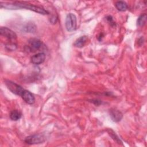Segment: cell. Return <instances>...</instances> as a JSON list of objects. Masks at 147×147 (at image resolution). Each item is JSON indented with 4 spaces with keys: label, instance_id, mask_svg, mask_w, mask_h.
<instances>
[{
    "label": "cell",
    "instance_id": "obj_4",
    "mask_svg": "<svg viewBox=\"0 0 147 147\" xmlns=\"http://www.w3.org/2000/svg\"><path fill=\"white\" fill-rule=\"evenodd\" d=\"M5 84L11 92L17 95L21 96L23 91L25 90L20 85L10 80H6Z\"/></svg>",
    "mask_w": 147,
    "mask_h": 147
},
{
    "label": "cell",
    "instance_id": "obj_16",
    "mask_svg": "<svg viewBox=\"0 0 147 147\" xmlns=\"http://www.w3.org/2000/svg\"><path fill=\"white\" fill-rule=\"evenodd\" d=\"M5 47L8 51H14L15 49H16L17 45L13 42H10V43L6 44Z\"/></svg>",
    "mask_w": 147,
    "mask_h": 147
},
{
    "label": "cell",
    "instance_id": "obj_1",
    "mask_svg": "<svg viewBox=\"0 0 147 147\" xmlns=\"http://www.w3.org/2000/svg\"><path fill=\"white\" fill-rule=\"evenodd\" d=\"M13 9H26L30 10L34 12L41 14H48L49 12L45 10L44 9L33 5L32 4L25 2H14L12 3Z\"/></svg>",
    "mask_w": 147,
    "mask_h": 147
},
{
    "label": "cell",
    "instance_id": "obj_8",
    "mask_svg": "<svg viewBox=\"0 0 147 147\" xmlns=\"http://www.w3.org/2000/svg\"><path fill=\"white\" fill-rule=\"evenodd\" d=\"M110 116L111 120L115 122H119L122 117L123 115L121 111L116 109H111L110 111Z\"/></svg>",
    "mask_w": 147,
    "mask_h": 147
},
{
    "label": "cell",
    "instance_id": "obj_9",
    "mask_svg": "<svg viewBox=\"0 0 147 147\" xmlns=\"http://www.w3.org/2000/svg\"><path fill=\"white\" fill-rule=\"evenodd\" d=\"M30 44V49L33 50H37L40 48L42 45L41 41L37 38H32L29 40Z\"/></svg>",
    "mask_w": 147,
    "mask_h": 147
},
{
    "label": "cell",
    "instance_id": "obj_6",
    "mask_svg": "<svg viewBox=\"0 0 147 147\" xmlns=\"http://www.w3.org/2000/svg\"><path fill=\"white\" fill-rule=\"evenodd\" d=\"M23 100L29 105H32L34 103L35 98L34 95L29 91L24 90L21 95Z\"/></svg>",
    "mask_w": 147,
    "mask_h": 147
},
{
    "label": "cell",
    "instance_id": "obj_11",
    "mask_svg": "<svg viewBox=\"0 0 147 147\" xmlns=\"http://www.w3.org/2000/svg\"><path fill=\"white\" fill-rule=\"evenodd\" d=\"M21 113L17 110H12L10 114V118L13 121H17L20 119L21 118Z\"/></svg>",
    "mask_w": 147,
    "mask_h": 147
},
{
    "label": "cell",
    "instance_id": "obj_2",
    "mask_svg": "<svg viewBox=\"0 0 147 147\" xmlns=\"http://www.w3.org/2000/svg\"><path fill=\"white\" fill-rule=\"evenodd\" d=\"M65 25L67 31L72 32L75 30L76 28V17L75 15L72 13L68 14L65 18Z\"/></svg>",
    "mask_w": 147,
    "mask_h": 147
},
{
    "label": "cell",
    "instance_id": "obj_15",
    "mask_svg": "<svg viewBox=\"0 0 147 147\" xmlns=\"http://www.w3.org/2000/svg\"><path fill=\"white\" fill-rule=\"evenodd\" d=\"M109 134L111 136V137H112V138L115 141L117 142L118 144H121L122 142L121 141L119 140V138L118 137V136L115 134V133L111 130H110V132H109Z\"/></svg>",
    "mask_w": 147,
    "mask_h": 147
},
{
    "label": "cell",
    "instance_id": "obj_12",
    "mask_svg": "<svg viewBox=\"0 0 147 147\" xmlns=\"http://www.w3.org/2000/svg\"><path fill=\"white\" fill-rule=\"evenodd\" d=\"M115 6L116 8L120 11H126L127 9V5L126 2L123 1H118L115 3Z\"/></svg>",
    "mask_w": 147,
    "mask_h": 147
},
{
    "label": "cell",
    "instance_id": "obj_5",
    "mask_svg": "<svg viewBox=\"0 0 147 147\" xmlns=\"http://www.w3.org/2000/svg\"><path fill=\"white\" fill-rule=\"evenodd\" d=\"M0 34L10 41H13L17 38L16 33L6 27H1L0 28Z\"/></svg>",
    "mask_w": 147,
    "mask_h": 147
},
{
    "label": "cell",
    "instance_id": "obj_10",
    "mask_svg": "<svg viewBox=\"0 0 147 147\" xmlns=\"http://www.w3.org/2000/svg\"><path fill=\"white\" fill-rule=\"evenodd\" d=\"M88 38L86 36H83L78 38L74 42V45L78 48H82L86 43Z\"/></svg>",
    "mask_w": 147,
    "mask_h": 147
},
{
    "label": "cell",
    "instance_id": "obj_3",
    "mask_svg": "<svg viewBox=\"0 0 147 147\" xmlns=\"http://www.w3.org/2000/svg\"><path fill=\"white\" fill-rule=\"evenodd\" d=\"M45 137L42 134H37L26 137L25 138L24 141L28 144L33 145L42 143L43 142L45 141Z\"/></svg>",
    "mask_w": 147,
    "mask_h": 147
},
{
    "label": "cell",
    "instance_id": "obj_14",
    "mask_svg": "<svg viewBox=\"0 0 147 147\" xmlns=\"http://www.w3.org/2000/svg\"><path fill=\"white\" fill-rule=\"evenodd\" d=\"M36 27L33 24H28L24 27V30L28 33H33L36 31Z\"/></svg>",
    "mask_w": 147,
    "mask_h": 147
},
{
    "label": "cell",
    "instance_id": "obj_13",
    "mask_svg": "<svg viewBox=\"0 0 147 147\" xmlns=\"http://www.w3.org/2000/svg\"><path fill=\"white\" fill-rule=\"evenodd\" d=\"M146 18H147V16H146V14H141V16H140L137 21V25L139 26H143L145 24V23L146 22Z\"/></svg>",
    "mask_w": 147,
    "mask_h": 147
},
{
    "label": "cell",
    "instance_id": "obj_7",
    "mask_svg": "<svg viewBox=\"0 0 147 147\" xmlns=\"http://www.w3.org/2000/svg\"><path fill=\"white\" fill-rule=\"evenodd\" d=\"M45 60V55L43 52L38 53L31 57V61L34 64L38 65L42 64Z\"/></svg>",
    "mask_w": 147,
    "mask_h": 147
},
{
    "label": "cell",
    "instance_id": "obj_17",
    "mask_svg": "<svg viewBox=\"0 0 147 147\" xmlns=\"http://www.w3.org/2000/svg\"><path fill=\"white\" fill-rule=\"evenodd\" d=\"M57 17H56L55 16H53V17H52L51 18V19H50V22H51V23H52V24H56V21H57Z\"/></svg>",
    "mask_w": 147,
    "mask_h": 147
}]
</instances>
